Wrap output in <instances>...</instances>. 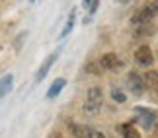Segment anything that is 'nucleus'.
Wrapping results in <instances>:
<instances>
[{"mask_svg":"<svg viewBox=\"0 0 158 138\" xmlns=\"http://www.w3.org/2000/svg\"><path fill=\"white\" fill-rule=\"evenodd\" d=\"M98 4H100V0H90V18L96 14V10H98Z\"/></svg>","mask_w":158,"mask_h":138,"instance_id":"dca6fc26","label":"nucleus"},{"mask_svg":"<svg viewBox=\"0 0 158 138\" xmlns=\"http://www.w3.org/2000/svg\"><path fill=\"white\" fill-rule=\"evenodd\" d=\"M88 70H92L94 74H102V70H100L98 66H96V64H88Z\"/></svg>","mask_w":158,"mask_h":138,"instance_id":"f3484780","label":"nucleus"},{"mask_svg":"<svg viewBox=\"0 0 158 138\" xmlns=\"http://www.w3.org/2000/svg\"><path fill=\"white\" fill-rule=\"evenodd\" d=\"M158 16V0H150L148 4H144L143 8H139L131 18V23L137 26V23H144V22H150L152 18Z\"/></svg>","mask_w":158,"mask_h":138,"instance_id":"f03ea898","label":"nucleus"},{"mask_svg":"<svg viewBox=\"0 0 158 138\" xmlns=\"http://www.w3.org/2000/svg\"><path fill=\"white\" fill-rule=\"evenodd\" d=\"M74 20H76V10H72L70 14H69V20H66V26H64V29H63V33H60V39H64L66 35L70 33V29L74 27Z\"/></svg>","mask_w":158,"mask_h":138,"instance_id":"4468645a","label":"nucleus"},{"mask_svg":"<svg viewBox=\"0 0 158 138\" xmlns=\"http://www.w3.org/2000/svg\"><path fill=\"white\" fill-rule=\"evenodd\" d=\"M12 86H14V76L12 74H6L4 78H0V97L8 95L12 92Z\"/></svg>","mask_w":158,"mask_h":138,"instance_id":"9b49d317","label":"nucleus"},{"mask_svg":"<svg viewBox=\"0 0 158 138\" xmlns=\"http://www.w3.org/2000/svg\"><path fill=\"white\" fill-rule=\"evenodd\" d=\"M57 57H59L57 53H53V55H49V57H47L45 61H43V64L39 66L37 74H35V80H37V82H41V80H43V78L47 76V74H49V70H51V66L55 64V61H57Z\"/></svg>","mask_w":158,"mask_h":138,"instance_id":"6e6552de","label":"nucleus"},{"mask_svg":"<svg viewBox=\"0 0 158 138\" xmlns=\"http://www.w3.org/2000/svg\"><path fill=\"white\" fill-rule=\"evenodd\" d=\"M102 103H104V89L100 86H94L88 89V95H86V101H84V115L86 117H96L98 113L102 111Z\"/></svg>","mask_w":158,"mask_h":138,"instance_id":"f257e3e1","label":"nucleus"},{"mask_svg":"<svg viewBox=\"0 0 158 138\" xmlns=\"http://www.w3.org/2000/svg\"><path fill=\"white\" fill-rule=\"evenodd\" d=\"M156 93H158V92H156Z\"/></svg>","mask_w":158,"mask_h":138,"instance_id":"aec40b11","label":"nucleus"},{"mask_svg":"<svg viewBox=\"0 0 158 138\" xmlns=\"http://www.w3.org/2000/svg\"><path fill=\"white\" fill-rule=\"evenodd\" d=\"M144 84H148V88H152L154 92H158V72L148 70L147 76H144Z\"/></svg>","mask_w":158,"mask_h":138,"instance_id":"ddd939ff","label":"nucleus"},{"mask_svg":"<svg viewBox=\"0 0 158 138\" xmlns=\"http://www.w3.org/2000/svg\"><path fill=\"white\" fill-rule=\"evenodd\" d=\"M64 86H66V80H64V78H57V80L51 84L49 92H47V99H55L60 92H63V88H64Z\"/></svg>","mask_w":158,"mask_h":138,"instance_id":"1a4fd4ad","label":"nucleus"},{"mask_svg":"<svg viewBox=\"0 0 158 138\" xmlns=\"http://www.w3.org/2000/svg\"><path fill=\"white\" fill-rule=\"evenodd\" d=\"M117 130H121V132H123V138H141L139 130L133 127V124H121Z\"/></svg>","mask_w":158,"mask_h":138,"instance_id":"f8f14e48","label":"nucleus"},{"mask_svg":"<svg viewBox=\"0 0 158 138\" xmlns=\"http://www.w3.org/2000/svg\"><path fill=\"white\" fill-rule=\"evenodd\" d=\"M152 58H154V55H152V51H150L148 45H141L135 51V62L141 64V66H150V64H152Z\"/></svg>","mask_w":158,"mask_h":138,"instance_id":"423d86ee","label":"nucleus"},{"mask_svg":"<svg viewBox=\"0 0 158 138\" xmlns=\"http://www.w3.org/2000/svg\"><path fill=\"white\" fill-rule=\"evenodd\" d=\"M135 115L139 117L137 121L141 123L144 128H152L154 124H156V121H158V119H156L158 115H156L154 111H150V109H143V107H137V109H135Z\"/></svg>","mask_w":158,"mask_h":138,"instance_id":"20e7f679","label":"nucleus"},{"mask_svg":"<svg viewBox=\"0 0 158 138\" xmlns=\"http://www.w3.org/2000/svg\"><path fill=\"white\" fill-rule=\"evenodd\" d=\"M121 64H123V61H121L115 53H106V55L100 58V68L102 70H115V68H119Z\"/></svg>","mask_w":158,"mask_h":138,"instance_id":"0eeeda50","label":"nucleus"},{"mask_svg":"<svg viewBox=\"0 0 158 138\" xmlns=\"http://www.w3.org/2000/svg\"><path fill=\"white\" fill-rule=\"evenodd\" d=\"M84 4H86V6H88V4H90V0H84Z\"/></svg>","mask_w":158,"mask_h":138,"instance_id":"a211bd4d","label":"nucleus"},{"mask_svg":"<svg viewBox=\"0 0 158 138\" xmlns=\"http://www.w3.org/2000/svg\"><path fill=\"white\" fill-rule=\"evenodd\" d=\"M127 84H129V89L135 95H143L144 93L147 84H144V80H143L141 74H137V72H129V76H127Z\"/></svg>","mask_w":158,"mask_h":138,"instance_id":"39448f33","label":"nucleus"},{"mask_svg":"<svg viewBox=\"0 0 158 138\" xmlns=\"http://www.w3.org/2000/svg\"><path fill=\"white\" fill-rule=\"evenodd\" d=\"M156 134H158V127H156Z\"/></svg>","mask_w":158,"mask_h":138,"instance_id":"6ab92c4d","label":"nucleus"},{"mask_svg":"<svg viewBox=\"0 0 158 138\" xmlns=\"http://www.w3.org/2000/svg\"><path fill=\"white\" fill-rule=\"evenodd\" d=\"M154 33V26L150 22H144V23H137L135 26V37H148V35Z\"/></svg>","mask_w":158,"mask_h":138,"instance_id":"9d476101","label":"nucleus"},{"mask_svg":"<svg viewBox=\"0 0 158 138\" xmlns=\"http://www.w3.org/2000/svg\"><path fill=\"white\" fill-rule=\"evenodd\" d=\"M111 97H113V101H117V103H125V99H127L125 93L117 88H111Z\"/></svg>","mask_w":158,"mask_h":138,"instance_id":"2eb2a0df","label":"nucleus"},{"mask_svg":"<svg viewBox=\"0 0 158 138\" xmlns=\"http://www.w3.org/2000/svg\"><path fill=\"white\" fill-rule=\"evenodd\" d=\"M70 132L76 138H106V134L102 130H96L92 127H88V124H78V123L70 124Z\"/></svg>","mask_w":158,"mask_h":138,"instance_id":"7ed1b4c3","label":"nucleus"}]
</instances>
